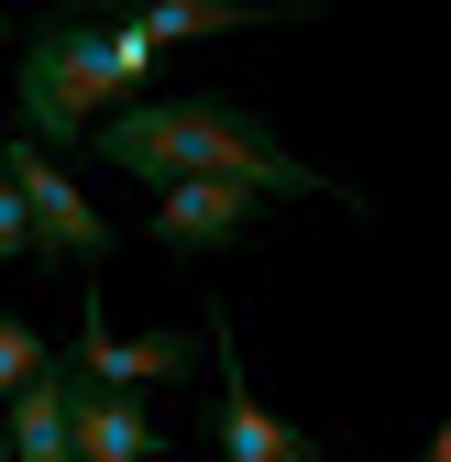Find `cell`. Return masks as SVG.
<instances>
[{
	"label": "cell",
	"mask_w": 451,
	"mask_h": 462,
	"mask_svg": "<svg viewBox=\"0 0 451 462\" xmlns=\"http://www.w3.org/2000/svg\"><path fill=\"white\" fill-rule=\"evenodd\" d=\"M99 165H122V177H143L154 199L165 188H253V199H353V188H330L319 165H298V143H275L253 110L232 99H133V110H110V122L88 133ZM364 209V199H353Z\"/></svg>",
	"instance_id": "obj_1"
},
{
	"label": "cell",
	"mask_w": 451,
	"mask_h": 462,
	"mask_svg": "<svg viewBox=\"0 0 451 462\" xmlns=\"http://www.w3.org/2000/svg\"><path fill=\"white\" fill-rule=\"evenodd\" d=\"M165 67V55L110 12V0H67L23 33V67H12V99H23V133L33 143H88L110 110H133V88Z\"/></svg>",
	"instance_id": "obj_2"
},
{
	"label": "cell",
	"mask_w": 451,
	"mask_h": 462,
	"mask_svg": "<svg viewBox=\"0 0 451 462\" xmlns=\"http://www.w3.org/2000/svg\"><path fill=\"white\" fill-rule=\"evenodd\" d=\"M0 165H12V188H23V209H33V254H67V264H99V254H110L99 209L78 199V177H67V165H55L33 133L0 143Z\"/></svg>",
	"instance_id": "obj_3"
},
{
	"label": "cell",
	"mask_w": 451,
	"mask_h": 462,
	"mask_svg": "<svg viewBox=\"0 0 451 462\" xmlns=\"http://www.w3.org/2000/svg\"><path fill=\"white\" fill-rule=\"evenodd\" d=\"M209 364H220V462H330L319 440H298V430L253 396L243 341H232V309H209Z\"/></svg>",
	"instance_id": "obj_4"
},
{
	"label": "cell",
	"mask_w": 451,
	"mask_h": 462,
	"mask_svg": "<svg viewBox=\"0 0 451 462\" xmlns=\"http://www.w3.org/2000/svg\"><path fill=\"white\" fill-rule=\"evenodd\" d=\"M67 364H78L88 385H110V396H133V385H177V374L198 364V330H133V341H122V330H110V319L88 309Z\"/></svg>",
	"instance_id": "obj_5"
},
{
	"label": "cell",
	"mask_w": 451,
	"mask_h": 462,
	"mask_svg": "<svg viewBox=\"0 0 451 462\" xmlns=\"http://www.w3.org/2000/svg\"><path fill=\"white\" fill-rule=\"evenodd\" d=\"M154 55L177 44H209V33H253V23H287V0H110Z\"/></svg>",
	"instance_id": "obj_6"
},
{
	"label": "cell",
	"mask_w": 451,
	"mask_h": 462,
	"mask_svg": "<svg viewBox=\"0 0 451 462\" xmlns=\"http://www.w3.org/2000/svg\"><path fill=\"white\" fill-rule=\"evenodd\" d=\"M253 188H165L154 199V231H165V243H177V254H220V243H243V231H253Z\"/></svg>",
	"instance_id": "obj_7"
},
{
	"label": "cell",
	"mask_w": 451,
	"mask_h": 462,
	"mask_svg": "<svg viewBox=\"0 0 451 462\" xmlns=\"http://www.w3.org/2000/svg\"><path fill=\"white\" fill-rule=\"evenodd\" d=\"M67 364H44L23 396H12V408H0V419H12V462H78V430H67Z\"/></svg>",
	"instance_id": "obj_8"
},
{
	"label": "cell",
	"mask_w": 451,
	"mask_h": 462,
	"mask_svg": "<svg viewBox=\"0 0 451 462\" xmlns=\"http://www.w3.org/2000/svg\"><path fill=\"white\" fill-rule=\"evenodd\" d=\"M44 364H55V353L33 341V319H12V309H0V408H12V396H23Z\"/></svg>",
	"instance_id": "obj_9"
},
{
	"label": "cell",
	"mask_w": 451,
	"mask_h": 462,
	"mask_svg": "<svg viewBox=\"0 0 451 462\" xmlns=\"http://www.w3.org/2000/svg\"><path fill=\"white\" fill-rule=\"evenodd\" d=\"M23 254H33V209L12 188V165H0V264H23Z\"/></svg>",
	"instance_id": "obj_10"
},
{
	"label": "cell",
	"mask_w": 451,
	"mask_h": 462,
	"mask_svg": "<svg viewBox=\"0 0 451 462\" xmlns=\"http://www.w3.org/2000/svg\"><path fill=\"white\" fill-rule=\"evenodd\" d=\"M419 462H451V419H440V440H429V451H419Z\"/></svg>",
	"instance_id": "obj_11"
},
{
	"label": "cell",
	"mask_w": 451,
	"mask_h": 462,
	"mask_svg": "<svg viewBox=\"0 0 451 462\" xmlns=\"http://www.w3.org/2000/svg\"><path fill=\"white\" fill-rule=\"evenodd\" d=\"M0 462H12V419H0Z\"/></svg>",
	"instance_id": "obj_12"
}]
</instances>
